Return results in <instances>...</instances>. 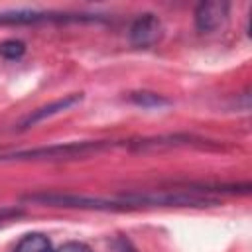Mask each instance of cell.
Returning a JSON list of instances; mask_svg holds the SVG:
<instances>
[{"label":"cell","mask_w":252,"mask_h":252,"mask_svg":"<svg viewBox=\"0 0 252 252\" xmlns=\"http://www.w3.org/2000/svg\"><path fill=\"white\" fill-rule=\"evenodd\" d=\"M30 203L55 205V207H75V209H94V211H126L130 205L120 199H102L91 195H75V193H30L22 197Z\"/></svg>","instance_id":"1"},{"label":"cell","mask_w":252,"mask_h":252,"mask_svg":"<svg viewBox=\"0 0 252 252\" xmlns=\"http://www.w3.org/2000/svg\"><path fill=\"white\" fill-rule=\"evenodd\" d=\"M108 146H110L108 142H73V144H61V146L14 152L10 156H2L0 159H71V158L89 156V154L104 150Z\"/></svg>","instance_id":"2"},{"label":"cell","mask_w":252,"mask_h":252,"mask_svg":"<svg viewBox=\"0 0 252 252\" xmlns=\"http://www.w3.org/2000/svg\"><path fill=\"white\" fill-rule=\"evenodd\" d=\"M228 10L230 4L224 0H205L201 4H197L195 8V28L201 33H211L215 30H219L226 18H228Z\"/></svg>","instance_id":"3"},{"label":"cell","mask_w":252,"mask_h":252,"mask_svg":"<svg viewBox=\"0 0 252 252\" xmlns=\"http://www.w3.org/2000/svg\"><path fill=\"white\" fill-rule=\"evenodd\" d=\"M163 33V26H161V20L156 16V14H142L138 16L132 26H130V32H128V37H130V43L134 47H152L154 43L159 41Z\"/></svg>","instance_id":"4"},{"label":"cell","mask_w":252,"mask_h":252,"mask_svg":"<svg viewBox=\"0 0 252 252\" xmlns=\"http://www.w3.org/2000/svg\"><path fill=\"white\" fill-rule=\"evenodd\" d=\"M81 100H83V93L65 94L63 98H57V100H53V102H49V104H43V106L32 110V112L22 120L20 126H22V130H24V128H30V126H33V124H37V122H43V120H47V118H51V116H55V114H59V112H63V110H67V108L79 104Z\"/></svg>","instance_id":"5"},{"label":"cell","mask_w":252,"mask_h":252,"mask_svg":"<svg viewBox=\"0 0 252 252\" xmlns=\"http://www.w3.org/2000/svg\"><path fill=\"white\" fill-rule=\"evenodd\" d=\"M69 14H51V12H37V10H10L0 14V24L6 26H22V24H37L47 20H69Z\"/></svg>","instance_id":"6"},{"label":"cell","mask_w":252,"mask_h":252,"mask_svg":"<svg viewBox=\"0 0 252 252\" xmlns=\"http://www.w3.org/2000/svg\"><path fill=\"white\" fill-rule=\"evenodd\" d=\"M14 252H53V250H51V242H49V238L45 234L30 232V234L20 238V242L14 248Z\"/></svg>","instance_id":"7"},{"label":"cell","mask_w":252,"mask_h":252,"mask_svg":"<svg viewBox=\"0 0 252 252\" xmlns=\"http://www.w3.org/2000/svg\"><path fill=\"white\" fill-rule=\"evenodd\" d=\"M130 100L140 106V108H148V110H154V108H163V106H169V98L158 94V93H152V91H136V93H130Z\"/></svg>","instance_id":"8"},{"label":"cell","mask_w":252,"mask_h":252,"mask_svg":"<svg viewBox=\"0 0 252 252\" xmlns=\"http://www.w3.org/2000/svg\"><path fill=\"white\" fill-rule=\"evenodd\" d=\"M26 53V43L22 39H6L0 43V55L8 61H18Z\"/></svg>","instance_id":"9"},{"label":"cell","mask_w":252,"mask_h":252,"mask_svg":"<svg viewBox=\"0 0 252 252\" xmlns=\"http://www.w3.org/2000/svg\"><path fill=\"white\" fill-rule=\"evenodd\" d=\"M55 252H93V250L83 242H67L61 248H57Z\"/></svg>","instance_id":"10"},{"label":"cell","mask_w":252,"mask_h":252,"mask_svg":"<svg viewBox=\"0 0 252 252\" xmlns=\"http://www.w3.org/2000/svg\"><path fill=\"white\" fill-rule=\"evenodd\" d=\"M116 248H118V252H138L126 236H120V238L116 240Z\"/></svg>","instance_id":"11"}]
</instances>
